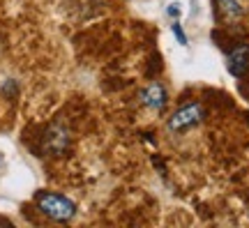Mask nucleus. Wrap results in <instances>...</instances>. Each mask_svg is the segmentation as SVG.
I'll return each instance as SVG.
<instances>
[{
  "mask_svg": "<svg viewBox=\"0 0 249 228\" xmlns=\"http://www.w3.org/2000/svg\"><path fill=\"white\" fill-rule=\"evenodd\" d=\"M35 205L44 217H49L51 221H58V224L71 221L76 214V203L55 192H37Z\"/></svg>",
  "mask_w": 249,
  "mask_h": 228,
  "instance_id": "obj_1",
  "label": "nucleus"
},
{
  "mask_svg": "<svg viewBox=\"0 0 249 228\" xmlns=\"http://www.w3.org/2000/svg\"><path fill=\"white\" fill-rule=\"evenodd\" d=\"M203 115L205 113L201 104H187L169 118V129L173 134H185L203 123Z\"/></svg>",
  "mask_w": 249,
  "mask_h": 228,
  "instance_id": "obj_2",
  "label": "nucleus"
},
{
  "mask_svg": "<svg viewBox=\"0 0 249 228\" xmlns=\"http://www.w3.org/2000/svg\"><path fill=\"white\" fill-rule=\"evenodd\" d=\"M67 145H70V132H67L62 124H51V127L46 129L44 139H42L44 152L51 155V157H60L62 152L67 150Z\"/></svg>",
  "mask_w": 249,
  "mask_h": 228,
  "instance_id": "obj_3",
  "label": "nucleus"
},
{
  "mask_svg": "<svg viewBox=\"0 0 249 228\" xmlns=\"http://www.w3.org/2000/svg\"><path fill=\"white\" fill-rule=\"evenodd\" d=\"M229 71L235 79H242L249 71V46L240 44L229 53Z\"/></svg>",
  "mask_w": 249,
  "mask_h": 228,
  "instance_id": "obj_4",
  "label": "nucleus"
},
{
  "mask_svg": "<svg viewBox=\"0 0 249 228\" xmlns=\"http://www.w3.org/2000/svg\"><path fill=\"white\" fill-rule=\"evenodd\" d=\"M141 99H143V104L148 106V108H152V111H164L166 104H169V95H166V90L161 88L160 83H152L150 88L141 95Z\"/></svg>",
  "mask_w": 249,
  "mask_h": 228,
  "instance_id": "obj_5",
  "label": "nucleus"
},
{
  "mask_svg": "<svg viewBox=\"0 0 249 228\" xmlns=\"http://www.w3.org/2000/svg\"><path fill=\"white\" fill-rule=\"evenodd\" d=\"M214 5H217V14H219L224 21H229V23L242 18V14H245L242 0H214Z\"/></svg>",
  "mask_w": 249,
  "mask_h": 228,
  "instance_id": "obj_6",
  "label": "nucleus"
},
{
  "mask_svg": "<svg viewBox=\"0 0 249 228\" xmlns=\"http://www.w3.org/2000/svg\"><path fill=\"white\" fill-rule=\"evenodd\" d=\"M173 33H176V37L180 39V44H187V37H185V33H182V28H180L178 23H173Z\"/></svg>",
  "mask_w": 249,
  "mask_h": 228,
  "instance_id": "obj_7",
  "label": "nucleus"
},
{
  "mask_svg": "<svg viewBox=\"0 0 249 228\" xmlns=\"http://www.w3.org/2000/svg\"><path fill=\"white\" fill-rule=\"evenodd\" d=\"M169 14L171 17H176V14L180 17V5H169Z\"/></svg>",
  "mask_w": 249,
  "mask_h": 228,
  "instance_id": "obj_8",
  "label": "nucleus"
}]
</instances>
